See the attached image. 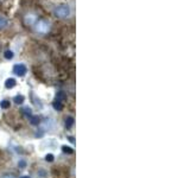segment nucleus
Masks as SVG:
<instances>
[{
	"instance_id": "12",
	"label": "nucleus",
	"mask_w": 190,
	"mask_h": 178,
	"mask_svg": "<svg viewBox=\"0 0 190 178\" xmlns=\"http://www.w3.org/2000/svg\"><path fill=\"white\" fill-rule=\"evenodd\" d=\"M63 100H65V94L63 92L57 93V101H63Z\"/></svg>"
},
{
	"instance_id": "19",
	"label": "nucleus",
	"mask_w": 190,
	"mask_h": 178,
	"mask_svg": "<svg viewBox=\"0 0 190 178\" xmlns=\"http://www.w3.org/2000/svg\"><path fill=\"white\" fill-rule=\"evenodd\" d=\"M22 178H30V177H27V176H25V177H22Z\"/></svg>"
},
{
	"instance_id": "1",
	"label": "nucleus",
	"mask_w": 190,
	"mask_h": 178,
	"mask_svg": "<svg viewBox=\"0 0 190 178\" xmlns=\"http://www.w3.org/2000/svg\"><path fill=\"white\" fill-rule=\"evenodd\" d=\"M55 14L58 18H67L70 16V8L68 5H58L55 8Z\"/></svg>"
},
{
	"instance_id": "6",
	"label": "nucleus",
	"mask_w": 190,
	"mask_h": 178,
	"mask_svg": "<svg viewBox=\"0 0 190 178\" xmlns=\"http://www.w3.org/2000/svg\"><path fill=\"white\" fill-rule=\"evenodd\" d=\"M72 124H74V118H72V116H68L65 119V127L67 128H70L72 126Z\"/></svg>"
},
{
	"instance_id": "5",
	"label": "nucleus",
	"mask_w": 190,
	"mask_h": 178,
	"mask_svg": "<svg viewBox=\"0 0 190 178\" xmlns=\"http://www.w3.org/2000/svg\"><path fill=\"white\" fill-rule=\"evenodd\" d=\"M13 101H14L16 105H22V103L24 102V96L23 95H17V96H14Z\"/></svg>"
},
{
	"instance_id": "17",
	"label": "nucleus",
	"mask_w": 190,
	"mask_h": 178,
	"mask_svg": "<svg viewBox=\"0 0 190 178\" xmlns=\"http://www.w3.org/2000/svg\"><path fill=\"white\" fill-rule=\"evenodd\" d=\"M1 178H16V177H14L13 175H4Z\"/></svg>"
},
{
	"instance_id": "18",
	"label": "nucleus",
	"mask_w": 190,
	"mask_h": 178,
	"mask_svg": "<svg viewBox=\"0 0 190 178\" xmlns=\"http://www.w3.org/2000/svg\"><path fill=\"white\" fill-rule=\"evenodd\" d=\"M69 140H70V143H72V144H75V139H74V138H72V137H70V138H69Z\"/></svg>"
},
{
	"instance_id": "9",
	"label": "nucleus",
	"mask_w": 190,
	"mask_h": 178,
	"mask_svg": "<svg viewBox=\"0 0 190 178\" xmlns=\"http://www.w3.org/2000/svg\"><path fill=\"white\" fill-rule=\"evenodd\" d=\"M13 51H11V50H6L5 52H4V57L6 58V59H12L13 58Z\"/></svg>"
},
{
	"instance_id": "10",
	"label": "nucleus",
	"mask_w": 190,
	"mask_h": 178,
	"mask_svg": "<svg viewBox=\"0 0 190 178\" xmlns=\"http://www.w3.org/2000/svg\"><path fill=\"white\" fill-rule=\"evenodd\" d=\"M54 108H55L56 111H62V109H63V106H62V103H61L60 101H55V102H54Z\"/></svg>"
},
{
	"instance_id": "14",
	"label": "nucleus",
	"mask_w": 190,
	"mask_h": 178,
	"mask_svg": "<svg viewBox=\"0 0 190 178\" xmlns=\"http://www.w3.org/2000/svg\"><path fill=\"white\" fill-rule=\"evenodd\" d=\"M23 112L25 113V115H27V116H31V108H29V107H25V108L23 109Z\"/></svg>"
},
{
	"instance_id": "13",
	"label": "nucleus",
	"mask_w": 190,
	"mask_h": 178,
	"mask_svg": "<svg viewBox=\"0 0 190 178\" xmlns=\"http://www.w3.org/2000/svg\"><path fill=\"white\" fill-rule=\"evenodd\" d=\"M6 25H7V20L3 17H0V29H4Z\"/></svg>"
},
{
	"instance_id": "7",
	"label": "nucleus",
	"mask_w": 190,
	"mask_h": 178,
	"mask_svg": "<svg viewBox=\"0 0 190 178\" xmlns=\"http://www.w3.org/2000/svg\"><path fill=\"white\" fill-rule=\"evenodd\" d=\"M10 106H11V103L7 100H3L1 102H0V107H1L3 109H7V108H10Z\"/></svg>"
},
{
	"instance_id": "3",
	"label": "nucleus",
	"mask_w": 190,
	"mask_h": 178,
	"mask_svg": "<svg viewBox=\"0 0 190 178\" xmlns=\"http://www.w3.org/2000/svg\"><path fill=\"white\" fill-rule=\"evenodd\" d=\"M36 30L40 33H47L49 31V24L45 20H39L36 24Z\"/></svg>"
},
{
	"instance_id": "4",
	"label": "nucleus",
	"mask_w": 190,
	"mask_h": 178,
	"mask_svg": "<svg viewBox=\"0 0 190 178\" xmlns=\"http://www.w3.org/2000/svg\"><path fill=\"white\" fill-rule=\"evenodd\" d=\"M17 84V82H16V80H14V79H7L6 81H5V87L7 88V89H12L14 86H16Z\"/></svg>"
},
{
	"instance_id": "15",
	"label": "nucleus",
	"mask_w": 190,
	"mask_h": 178,
	"mask_svg": "<svg viewBox=\"0 0 190 178\" xmlns=\"http://www.w3.org/2000/svg\"><path fill=\"white\" fill-rule=\"evenodd\" d=\"M45 159H47L48 161H54V159H55V157H54L52 154H47V157H45Z\"/></svg>"
},
{
	"instance_id": "2",
	"label": "nucleus",
	"mask_w": 190,
	"mask_h": 178,
	"mask_svg": "<svg viewBox=\"0 0 190 178\" xmlns=\"http://www.w3.org/2000/svg\"><path fill=\"white\" fill-rule=\"evenodd\" d=\"M13 72H14V75H17V76H25L27 72V68L25 64L18 63L13 67Z\"/></svg>"
},
{
	"instance_id": "8",
	"label": "nucleus",
	"mask_w": 190,
	"mask_h": 178,
	"mask_svg": "<svg viewBox=\"0 0 190 178\" xmlns=\"http://www.w3.org/2000/svg\"><path fill=\"white\" fill-rule=\"evenodd\" d=\"M30 122H31V125L37 126V125L39 124V118H38V116H33V115H31V116H30Z\"/></svg>"
},
{
	"instance_id": "11",
	"label": "nucleus",
	"mask_w": 190,
	"mask_h": 178,
	"mask_svg": "<svg viewBox=\"0 0 190 178\" xmlns=\"http://www.w3.org/2000/svg\"><path fill=\"white\" fill-rule=\"evenodd\" d=\"M62 151L64 152V153H68V154H71L72 152H74V150H72L71 147H69V146H62Z\"/></svg>"
},
{
	"instance_id": "16",
	"label": "nucleus",
	"mask_w": 190,
	"mask_h": 178,
	"mask_svg": "<svg viewBox=\"0 0 190 178\" xmlns=\"http://www.w3.org/2000/svg\"><path fill=\"white\" fill-rule=\"evenodd\" d=\"M25 166H26V163H25L24 160H22V161L19 163V168H20V169H24Z\"/></svg>"
}]
</instances>
